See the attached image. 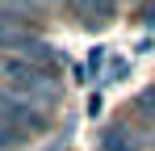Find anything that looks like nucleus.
<instances>
[{
  "label": "nucleus",
  "mask_w": 155,
  "mask_h": 151,
  "mask_svg": "<svg viewBox=\"0 0 155 151\" xmlns=\"http://www.w3.org/2000/svg\"><path fill=\"white\" fill-rule=\"evenodd\" d=\"M0 76H4L17 92H25V97H38V101H54V97H59V80H54V72L29 63V59L4 55V59H0Z\"/></svg>",
  "instance_id": "nucleus-1"
},
{
  "label": "nucleus",
  "mask_w": 155,
  "mask_h": 151,
  "mask_svg": "<svg viewBox=\"0 0 155 151\" xmlns=\"http://www.w3.org/2000/svg\"><path fill=\"white\" fill-rule=\"evenodd\" d=\"M0 122L8 126V134H13V139H21V134L42 130V126H46V118H38L25 101H17L13 92H0Z\"/></svg>",
  "instance_id": "nucleus-2"
},
{
  "label": "nucleus",
  "mask_w": 155,
  "mask_h": 151,
  "mask_svg": "<svg viewBox=\"0 0 155 151\" xmlns=\"http://www.w3.org/2000/svg\"><path fill=\"white\" fill-rule=\"evenodd\" d=\"M13 55H17V59H29V63H38V67H54V63H59L54 46H51V42H42V38H25Z\"/></svg>",
  "instance_id": "nucleus-3"
},
{
  "label": "nucleus",
  "mask_w": 155,
  "mask_h": 151,
  "mask_svg": "<svg viewBox=\"0 0 155 151\" xmlns=\"http://www.w3.org/2000/svg\"><path fill=\"white\" fill-rule=\"evenodd\" d=\"M25 38H34V34L21 25V17H13V13H0V50H8V55H13V50L21 46Z\"/></svg>",
  "instance_id": "nucleus-4"
},
{
  "label": "nucleus",
  "mask_w": 155,
  "mask_h": 151,
  "mask_svg": "<svg viewBox=\"0 0 155 151\" xmlns=\"http://www.w3.org/2000/svg\"><path fill=\"white\" fill-rule=\"evenodd\" d=\"M76 8H80V17H88L92 25H101L113 17V8H117V0H76Z\"/></svg>",
  "instance_id": "nucleus-5"
},
{
  "label": "nucleus",
  "mask_w": 155,
  "mask_h": 151,
  "mask_svg": "<svg viewBox=\"0 0 155 151\" xmlns=\"http://www.w3.org/2000/svg\"><path fill=\"white\" fill-rule=\"evenodd\" d=\"M101 147H105V151H138V147L126 139V130H109V134L101 139Z\"/></svg>",
  "instance_id": "nucleus-6"
},
{
  "label": "nucleus",
  "mask_w": 155,
  "mask_h": 151,
  "mask_svg": "<svg viewBox=\"0 0 155 151\" xmlns=\"http://www.w3.org/2000/svg\"><path fill=\"white\" fill-rule=\"evenodd\" d=\"M4 4H8L13 13H29V8H38L42 0H4Z\"/></svg>",
  "instance_id": "nucleus-7"
},
{
  "label": "nucleus",
  "mask_w": 155,
  "mask_h": 151,
  "mask_svg": "<svg viewBox=\"0 0 155 151\" xmlns=\"http://www.w3.org/2000/svg\"><path fill=\"white\" fill-rule=\"evenodd\" d=\"M138 105H147V109H155V84L147 88V92H138Z\"/></svg>",
  "instance_id": "nucleus-8"
},
{
  "label": "nucleus",
  "mask_w": 155,
  "mask_h": 151,
  "mask_svg": "<svg viewBox=\"0 0 155 151\" xmlns=\"http://www.w3.org/2000/svg\"><path fill=\"white\" fill-rule=\"evenodd\" d=\"M4 143H13V134H8V126L0 122V147H4Z\"/></svg>",
  "instance_id": "nucleus-9"
}]
</instances>
